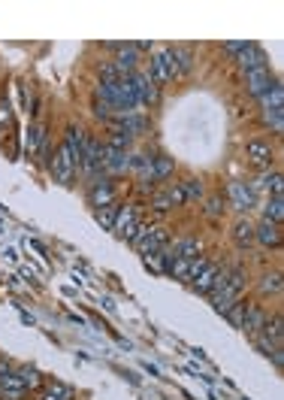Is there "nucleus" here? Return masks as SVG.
<instances>
[{"instance_id": "f257e3e1", "label": "nucleus", "mask_w": 284, "mask_h": 400, "mask_svg": "<svg viewBox=\"0 0 284 400\" xmlns=\"http://www.w3.org/2000/svg\"><path fill=\"white\" fill-rule=\"evenodd\" d=\"M242 288H245V270L242 267H230V270H221V276H218L215 288H212V306L215 313H227L236 300L242 297Z\"/></svg>"}, {"instance_id": "72a5a7b5", "label": "nucleus", "mask_w": 284, "mask_h": 400, "mask_svg": "<svg viewBox=\"0 0 284 400\" xmlns=\"http://www.w3.org/2000/svg\"><path fill=\"white\" fill-rule=\"evenodd\" d=\"M115 79H121V76H118L115 64H112V61H106L103 67H100V82H115Z\"/></svg>"}, {"instance_id": "aec40b11", "label": "nucleus", "mask_w": 284, "mask_h": 400, "mask_svg": "<svg viewBox=\"0 0 284 400\" xmlns=\"http://www.w3.org/2000/svg\"><path fill=\"white\" fill-rule=\"evenodd\" d=\"M172 170H176V161H172L170 155H158V158H151V176H154V182L170 179Z\"/></svg>"}, {"instance_id": "412c9836", "label": "nucleus", "mask_w": 284, "mask_h": 400, "mask_svg": "<svg viewBox=\"0 0 284 400\" xmlns=\"http://www.w3.org/2000/svg\"><path fill=\"white\" fill-rule=\"evenodd\" d=\"M267 340L276 345V349H281V340H284V322H281V315H272L267 318V324H263V331H260Z\"/></svg>"}, {"instance_id": "f3484780", "label": "nucleus", "mask_w": 284, "mask_h": 400, "mask_svg": "<svg viewBox=\"0 0 284 400\" xmlns=\"http://www.w3.org/2000/svg\"><path fill=\"white\" fill-rule=\"evenodd\" d=\"M15 373H18V379H22V385L27 388V391H43V385H45V376L36 367H15Z\"/></svg>"}, {"instance_id": "f03ea898", "label": "nucleus", "mask_w": 284, "mask_h": 400, "mask_svg": "<svg viewBox=\"0 0 284 400\" xmlns=\"http://www.w3.org/2000/svg\"><path fill=\"white\" fill-rule=\"evenodd\" d=\"M149 76L154 79V85H158V88L170 85V82L179 76L176 55H172V49H158V52H151V58H149Z\"/></svg>"}, {"instance_id": "2eb2a0df", "label": "nucleus", "mask_w": 284, "mask_h": 400, "mask_svg": "<svg viewBox=\"0 0 284 400\" xmlns=\"http://www.w3.org/2000/svg\"><path fill=\"white\" fill-rule=\"evenodd\" d=\"M27 397V388L22 385L15 370H6L0 373V400H24Z\"/></svg>"}, {"instance_id": "2f4dec72", "label": "nucleus", "mask_w": 284, "mask_h": 400, "mask_svg": "<svg viewBox=\"0 0 284 400\" xmlns=\"http://www.w3.org/2000/svg\"><path fill=\"white\" fill-rule=\"evenodd\" d=\"M151 206H154V213H170L172 203H170V194H167V191H154Z\"/></svg>"}, {"instance_id": "b1692460", "label": "nucleus", "mask_w": 284, "mask_h": 400, "mask_svg": "<svg viewBox=\"0 0 284 400\" xmlns=\"http://www.w3.org/2000/svg\"><path fill=\"white\" fill-rule=\"evenodd\" d=\"M109 149H115V152H130V145H133V136L121 131V127H115L112 124V134H109Z\"/></svg>"}, {"instance_id": "0eeeda50", "label": "nucleus", "mask_w": 284, "mask_h": 400, "mask_svg": "<svg viewBox=\"0 0 284 400\" xmlns=\"http://www.w3.org/2000/svg\"><path fill=\"white\" fill-rule=\"evenodd\" d=\"M118 55L112 58L115 64V70H118V76H130V73L140 70V64H142V49L136 43H121V45H115Z\"/></svg>"}, {"instance_id": "c9c22d12", "label": "nucleus", "mask_w": 284, "mask_h": 400, "mask_svg": "<svg viewBox=\"0 0 284 400\" xmlns=\"http://www.w3.org/2000/svg\"><path fill=\"white\" fill-rule=\"evenodd\" d=\"M245 45H248V43H245V40H239V43H224V49L230 52V55H239V52L245 49Z\"/></svg>"}, {"instance_id": "7ed1b4c3", "label": "nucleus", "mask_w": 284, "mask_h": 400, "mask_svg": "<svg viewBox=\"0 0 284 400\" xmlns=\"http://www.w3.org/2000/svg\"><path fill=\"white\" fill-rule=\"evenodd\" d=\"M103 149L106 145L97 140V136L88 134L85 149H82V161H79V173H85L88 182L97 179V173H103Z\"/></svg>"}, {"instance_id": "6ab92c4d", "label": "nucleus", "mask_w": 284, "mask_h": 400, "mask_svg": "<svg viewBox=\"0 0 284 400\" xmlns=\"http://www.w3.org/2000/svg\"><path fill=\"white\" fill-rule=\"evenodd\" d=\"M281 182H284V179H281L278 170H272V173L267 170V173L260 176L257 185H251V188H254V191H269L272 197H281Z\"/></svg>"}, {"instance_id": "a211bd4d", "label": "nucleus", "mask_w": 284, "mask_h": 400, "mask_svg": "<svg viewBox=\"0 0 284 400\" xmlns=\"http://www.w3.org/2000/svg\"><path fill=\"white\" fill-rule=\"evenodd\" d=\"M233 240L239 249H248V245H254V224L248 222V218H239V222L233 224Z\"/></svg>"}, {"instance_id": "cd10ccee", "label": "nucleus", "mask_w": 284, "mask_h": 400, "mask_svg": "<svg viewBox=\"0 0 284 400\" xmlns=\"http://www.w3.org/2000/svg\"><path fill=\"white\" fill-rule=\"evenodd\" d=\"M263 122L272 127V134H281L284 131V109H269V113H263Z\"/></svg>"}, {"instance_id": "1a4fd4ad", "label": "nucleus", "mask_w": 284, "mask_h": 400, "mask_svg": "<svg viewBox=\"0 0 284 400\" xmlns=\"http://www.w3.org/2000/svg\"><path fill=\"white\" fill-rule=\"evenodd\" d=\"M267 309H263L260 303H245V313H242V324H239V331H245V336H257L260 331H263V324H267Z\"/></svg>"}, {"instance_id": "c85d7f7f", "label": "nucleus", "mask_w": 284, "mask_h": 400, "mask_svg": "<svg viewBox=\"0 0 284 400\" xmlns=\"http://www.w3.org/2000/svg\"><path fill=\"white\" fill-rule=\"evenodd\" d=\"M245 303H248V300H236V303L230 306V309H227V313H224V318H227V322H230L233 327H239L242 324V313H245Z\"/></svg>"}, {"instance_id": "423d86ee", "label": "nucleus", "mask_w": 284, "mask_h": 400, "mask_svg": "<svg viewBox=\"0 0 284 400\" xmlns=\"http://www.w3.org/2000/svg\"><path fill=\"white\" fill-rule=\"evenodd\" d=\"M140 224H142L140 209H136L133 203H124V206H118V215H115L112 234L118 236V240H127V243H130V236H133L136 231H140Z\"/></svg>"}, {"instance_id": "9b49d317", "label": "nucleus", "mask_w": 284, "mask_h": 400, "mask_svg": "<svg viewBox=\"0 0 284 400\" xmlns=\"http://www.w3.org/2000/svg\"><path fill=\"white\" fill-rule=\"evenodd\" d=\"M276 82H278V79L269 73V67H260V70L245 73V91H248L251 97H263L272 85H276Z\"/></svg>"}, {"instance_id": "dca6fc26", "label": "nucleus", "mask_w": 284, "mask_h": 400, "mask_svg": "<svg viewBox=\"0 0 284 400\" xmlns=\"http://www.w3.org/2000/svg\"><path fill=\"white\" fill-rule=\"evenodd\" d=\"M254 243L267 245V249H278L281 245V224H272L263 218L260 224H254Z\"/></svg>"}, {"instance_id": "c756f323", "label": "nucleus", "mask_w": 284, "mask_h": 400, "mask_svg": "<svg viewBox=\"0 0 284 400\" xmlns=\"http://www.w3.org/2000/svg\"><path fill=\"white\" fill-rule=\"evenodd\" d=\"M181 188H185V203H194V200L203 197V185H200L197 179H185Z\"/></svg>"}, {"instance_id": "9d476101", "label": "nucleus", "mask_w": 284, "mask_h": 400, "mask_svg": "<svg viewBox=\"0 0 284 400\" xmlns=\"http://www.w3.org/2000/svg\"><path fill=\"white\" fill-rule=\"evenodd\" d=\"M245 158H248L257 170L267 173L272 167V158H276V155H272L269 140H248V143H245Z\"/></svg>"}, {"instance_id": "39448f33", "label": "nucleus", "mask_w": 284, "mask_h": 400, "mask_svg": "<svg viewBox=\"0 0 284 400\" xmlns=\"http://www.w3.org/2000/svg\"><path fill=\"white\" fill-rule=\"evenodd\" d=\"M49 170H52V176L61 182V185H70L73 176L79 173V161L73 158V155L67 152V145H58V152L52 155V161H49Z\"/></svg>"}, {"instance_id": "f704fd0d", "label": "nucleus", "mask_w": 284, "mask_h": 400, "mask_svg": "<svg viewBox=\"0 0 284 400\" xmlns=\"http://www.w3.org/2000/svg\"><path fill=\"white\" fill-rule=\"evenodd\" d=\"M221 213H224L221 197H209V200H206V215H209V218H218Z\"/></svg>"}, {"instance_id": "f8f14e48", "label": "nucleus", "mask_w": 284, "mask_h": 400, "mask_svg": "<svg viewBox=\"0 0 284 400\" xmlns=\"http://www.w3.org/2000/svg\"><path fill=\"white\" fill-rule=\"evenodd\" d=\"M88 200H91V206H97V209L112 206V203H115V188H112V182H109V179L88 182Z\"/></svg>"}, {"instance_id": "6e6552de", "label": "nucleus", "mask_w": 284, "mask_h": 400, "mask_svg": "<svg viewBox=\"0 0 284 400\" xmlns=\"http://www.w3.org/2000/svg\"><path fill=\"white\" fill-rule=\"evenodd\" d=\"M227 197H230V206L236 209V213H248V209L257 203V191L251 188V182H242V179L230 182V188H227Z\"/></svg>"}, {"instance_id": "473e14b6", "label": "nucleus", "mask_w": 284, "mask_h": 400, "mask_svg": "<svg viewBox=\"0 0 284 400\" xmlns=\"http://www.w3.org/2000/svg\"><path fill=\"white\" fill-rule=\"evenodd\" d=\"M167 194H170L172 206H185V188H181V182H176L172 188H167Z\"/></svg>"}, {"instance_id": "a878e982", "label": "nucleus", "mask_w": 284, "mask_h": 400, "mask_svg": "<svg viewBox=\"0 0 284 400\" xmlns=\"http://www.w3.org/2000/svg\"><path fill=\"white\" fill-rule=\"evenodd\" d=\"M260 294H281V288H284V282H281V273H263V279H260Z\"/></svg>"}, {"instance_id": "ddd939ff", "label": "nucleus", "mask_w": 284, "mask_h": 400, "mask_svg": "<svg viewBox=\"0 0 284 400\" xmlns=\"http://www.w3.org/2000/svg\"><path fill=\"white\" fill-rule=\"evenodd\" d=\"M221 270H224V267H218V264H215V261H206V267H203V270H200V273H197V276H194V279H190V282H188V285H190V288H194V291H197V294H212V288H215V282H218V276H221Z\"/></svg>"}, {"instance_id": "20e7f679", "label": "nucleus", "mask_w": 284, "mask_h": 400, "mask_svg": "<svg viewBox=\"0 0 284 400\" xmlns=\"http://www.w3.org/2000/svg\"><path fill=\"white\" fill-rule=\"evenodd\" d=\"M130 85H133V91H136V100H140V106H142V113L149 106H158V100H160V88L154 85V79L149 76V70H136V73H130Z\"/></svg>"}, {"instance_id": "5701e85b", "label": "nucleus", "mask_w": 284, "mask_h": 400, "mask_svg": "<svg viewBox=\"0 0 284 400\" xmlns=\"http://www.w3.org/2000/svg\"><path fill=\"white\" fill-rule=\"evenodd\" d=\"M260 100V109L263 113H269V109H284V88H281V82H276L267 94L257 97Z\"/></svg>"}, {"instance_id": "4468645a", "label": "nucleus", "mask_w": 284, "mask_h": 400, "mask_svg": "<svg viewBox=\"0 0 284 400\" xmlns=\"http://www.w3.org/2000/svg\"><path fill=\"white\" fill-rule=\"evenodd\" d=\"M236 64H239L245 73L260 70V67H269V64H267V52H263L257 43H248V45H245V49L236 55Z\"/></svg>"}, {"instance_id": "4be33fe9", "label": "nucleus", "mask_w": 284, "mask_h": 400, "mask_svg": "<svg viewBox=\"0 0 284 400\" xmlns=\"http://www.w3.org/2000/svg\"><path fill=\"white\" fill-rule=\"evenodd\" d=\"M170 249L176 258H200L203 245H200V240H194V236H185V240H179L176 245H170Z\"/></svg>"}, {"instance_id": "bb28decb", "label": "nucleus", "mask_w": 284, "mask_h": 400, "mask_svg": "<svg viewBox=\"0 0 284 400\" xmlns=\"http://www.w3.org/2000/svg\"><path fill=\"white\" fill-rule=\"evenodd\" d=\"M49 394H54L58 400H76V391H73L70 385H63V382H58V379H45V385H43Z\"/></svg>"}, {"instance_id": "e433bc0d", "label": "nucleus", "mask_w": 284, "mask_h": 400, "mask_svg": "<svg viewBox=\"0 0 284 400\" xmlns=\"http://www.w3.org/2000/svg\"><path fill=\"white\" fill-rule=\"evenodd\" d=\"M6 122H9V106L0 103V124H6Z\"/></svg>"}, {"instance_id": "393cba45", "label": "nucleus", "mask_w": 284, "mask_h": 400, "mask_svg": "<svg viewBox=\"0 0 284 400\" xmlns=\"http://www.w3.org/2000/svg\"><path fill=\"white\" fill-rule=\"evenodd\" d=\"M263 218L272 224H281L284 222V200L281 197H269L267 206H263Z\"/></svg>"}, {"instance_id": "7c9ffc66", "label": "nucleus", "mask_w": 284, "mask_h": 400, "mask_svg": "<svg viewBox=\"0 0 284 400\" xmlns=\"http://www.w3.org/2000/svg\"><path fill=\"white\" fill-rule=\"evenodd\" d=\"M115 215H118V203L112 206H103V209H97V222H103L106 231H112V224H115Z\"/></svg>"}]
</instances>
